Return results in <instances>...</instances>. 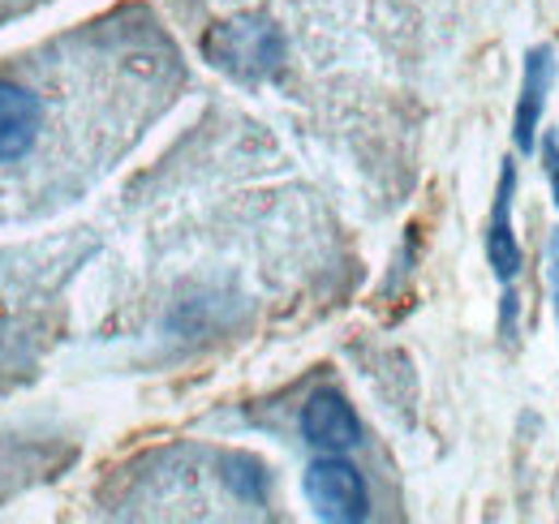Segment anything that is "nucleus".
<instances>
[{
    "mask_svg": "<svg viewBox=\"0 0 559 524\" xmlns=\"http://www.w3.org/2000/svg\"><path fill=\"white\" fill-rule=\"evenodd\" d=\"M512 198H516V164L503 159L499 168V190H495V211L487 224V259L495 279L508 288L521 275V246L512 237Z\"/></svg>",
    "mask_w": 559,
    "mask_h": 524,
    "instance_id": "423d86ee",
    "label": "nucleus"
},
{
    "mask_svg": "<svg viewBox=\"0 0 559 524\" xmlns=\"http://www.w3.org/2000/svg\"><path fill=\"white\" fill-rule=\"evenodd\" d=\"M44 117L48 108L31 86L0 78V168L22 164L31 155L35 138L44 133Z\"/></svg>",
    "mask_w": 559,
    "mask_h": 524,
    "instance_id": "7ed1b4c3",
    "label": "nucleus"
},
{
    "mask_svg": "<svg viewBox=\"0 0 559 524\" xmlns=\"http://www.w3.org/2000/svg\"><path fill=\"white\" fill-rule=\"evenodd\" d=\"M538 155H543V172L551 181V194H556V206H559V133H547L538 142Z\"/></svg>",
    "mask_w": 559,
    "mask_h": 524,
    "instance_id": "0eeeda50",
    "label": "nucleus"
},
{
    "mask_svg": "<svg viewBox=\"0 0 559 524\" xmlns=\"http://www.w3.org/2000/svg\"><path fill=\"white\" fill-rule=\"evenodd\" d=\"M301 439L319 452H353L361 443V421L345 395L319 392L301 408Z\"/></svg>",
    "mask_w": 559,
    "mask_h": 524,
    "instance_id": "20e7f679",
    "label": "nucleus"
},
{
    "mask_svg": "<svg viewBox=\"0 0 559 524\" xmlns=\"http://www.w3.org/2000/svg\"><path fill=\"white\" fill-rule=\"evenodd\" d=\"M556 82V52L551 48H534L525 57V73H521V95H516V121H512V138L521 155L538 151V126L547 112V95Z\"/></svg>",
    "mask_w": 559,
    "mask_h": 524,
    "instance_id": "39448f33",
    "label": "nucleus"
},
{
    "mask_svg": "<svg viewBox=\"0 0 559 524\" xmlns=\"http://www.w3.org/2000/svg\"><path fill=\"white\" fill-rule=\"evenodd\" d=\"M301 490H306V503L314 508L319 521L357 524L370 516L366 481L349 460H341V452H328L323 460H314L301 477Z\"/></svg>",
    "mask_w": 559,
    "mask_h": 524,
    "instance_id": "f03ea898",
    "label": "nucleus"
},
{
    "mask_svg": "<svg viewBox=\"0 0 559 524\" xmlns=\"http://www.w3.org/2000/svg\"><path fill=\"white\" fill-rule=\"evenodd\" d=\"M284 31L267 17H228L219 26H211L207 39H203V57H207L215 69L241 78V82H263L272 78L280 66H284Z\"/></svg>",
    "mask_w": 559,
    "mask_h": 524,
    "instance_id": "f257e3e1",
    "label": "nucleus"
},
{
    "mask_svg": "<svg viewBox=\"0 0 559 524\" xmlns=\"http://www.w3.org/2000/svg\"><path fill=\"white\" fill-rule=\"evenodd\" d=\"M547 279H551V306L559 323V233H551V246H547Z\"/></svg>",
    "mask_w": 559,
    "mask_h": 524,
    "instance_id": "6e6552de",
    "label": "nucleus"
}]
</instances>
